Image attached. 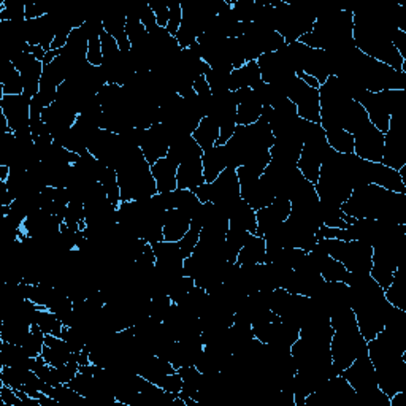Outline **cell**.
Wrapping results in <instances>:
<instances>
[{"label":"cell","mask_w":406,"mask_h":406,"mask_svg":"<svg viewBox=\"0 0 406 406\" xmlns=\"http://www.w3.org/2000/svg\"><path fill=\"white\" fill-rule=\"evenodd\" d=\"M342 209L354 219H376L406 226V194L390 192L376 185L354 189Z\"/></svg>","instance_id":"cell-1"},{"label":"cell","mask_w":406,"mask_h":406,"mask_svg":"<svg viewBox=\"0 0 406 406\" xmlns=\"http://www.w3.org/2000/svg\"><path fill=\"white\" fill-rule=\"evenodd\" d=\"M298 42L306 45L308 48L324 50L329 52L354 45V40H352V11L333 10L318 13L313 30L310 34L300 37Z\"/></svg>","instance_id":"cell-2"},{"label":"cell","mask_w":406,"mask_h":406,"mask_svg":"<svg viewBox=\"0 0 406 406\" xmlns=\"http://www.w3.org/2000/svg\"><path fill=\"white\" fill-rule=\"evenodd\" d=\"M121 189V202H132L153 197L157 194L151 166L146 162L141 148H130L116 168Z\"/></svg>","instance_id":"cell-3"},{"label":"cell","mask_w":406,"mask_h":406,"mask_svg":"<svg viewBox=\"0 0 406 406\" xmlns=\"http://www.w3.org/2000/svg\"><path fill=\"white\" fill-rule=\"evenodd\" d=\"M352 100L362 105L373 126L385 134L389 130L390 116L406 108V91H381V93L359 91Z\"/></svg>","instance_id":"cell-4"},{"label":"cell","mask_w":406,"mask_h":406,"mask_svg":"<svg viewBox=\"0 0 406 406\" xmlns=\"http://www.w3.org/2000/svg\"><path fill=\"white\" fill-rule=\"evenodd\" d=\"M303 132V148L300 153V159L297 162V168L305 178L316 185L319 180L320 166H323L324 156L329 149V143L325 139L324 129L320 124L305 121L302 122Z\"/></svg>","instance_id":"cell-5"},{"label":"cell","mask_w":406,"mask_h":406,"mask_svg":"<svg viewBox=\"0 0 406 406\" xmlns=\"http://www.w3.org/2000/svg\"><path fill=\"white\" fill-rule=\"evenodd\" d=\"M272 5L274 8L273 29L284 38L286 43L298 42L300 37L313 30L318 13L306 11L287 2H272Z\"/></svg>","instance_id":"cell-6"},{"label":"cell","mask_w":406,"mask_h":406,"mask_svg":"<svg viewBox=\"0 0 406 406\" xmlns=\"http://www.w3.org/2000/svg\"><path fill=\"white\" fill-rule=\"evenodd\" d=\"M237 175L240 182L241 199H243L254 211L268 207L274 200V195L272 194L270 189H268L260 180L262 173L243 166L237 168Z\"/></svg>","instance_id":"cell-7"},{"label":"cell","mask_w":406,"mask_h":406,"mask_svg":"<svg viewBox=\"0 0 406 406\" xmlns=\"http://www.w3.org/2000/svg\"><path fill=\"white\" fill-rule=\"evenodd\" d=\"M287 99L297 107L300 120L320 124V100L319 89L310 88L296 76L287 88Z\"/></svg>","instance_id":"cell-8"},{"label":"cell","mask_w":406,"mask_h":406,"mask_svg":"<svg viewBox=\"0 0 406 406\" xmlns=\"http://www.w3.org/2000/svg\"><path fill=\"white\" fill-rule=\"evenodd\" d=\"M340 376L344 378L346 381L349 383V385L357 392L359 397L373 394V392L379 389L375 366L371 364L369 352L357 357L348 369L340 373Z\"/></svg>","instance_id":"cell-9"},{"label":"cell","mask_w":406,"mask_h":406,"mask_svg":"<svg viewBox=\"0 0 406 406\" xmlns=\"http://www.w3.org/2000/svg\"><path fill=\"white\" fill-rule=\"evenodd\" d=\"M238 199H241V195L237 170L227 167L209 185V202L214 203L216 207H219L226 213L227 208L233 205Z\"/></svg>","instance_id":"cell-10"},{"label":"cell","mask_w":406,"mask_h":406,"mask_svg":"<svg viewBox=\"0 0 406 406\" xmlns=\"http://www.w3.org/2000/svg\"><path fill=\"white\" fill-rule=\"evenodd\" d=\"M354 137V154L360 159L370 162H381L384 151V134L371 122L360 127Z\"/></svg>","instance_id":"cell-11"},{"label":"cell","mask_w":406,"mask_h":406,"mask_svg":"<svg viewBox=\"0 0 406 406\" xmlns=\"http://www.w3.org/2000/svg\"><path fill=\"white\" fill-rule=\"evenodd\" d=\"M175 135L166 124H156V126L146 129L145 139L141 141V153L146 162L153 166L159 159H163L168 154V148L172 145Z\"/></svg>","instance_id":"cell-12"},{"label":"cell","mask_w":406,"mask_h":406,"mask_svg":"<svg viewBox=\"0 0 406 406\" xmlns=\"http://www.w3.org/2000/svg\"><path fill=\"white\" fill-rule=\"evenodd\" d=\"M254 337L265 344H277L283 348L291 346L300 338V330L283 320H274V323H264L253 325Z\"/></svg>","instance_id":"cell-13"},{"label":"cell","mask_w":406,"mask_h":406,"mask_svg":"<svg viewBox=\"0 0 406 406\" xmlns=\"http://www.w3.org/2000/svg\"><path fill=\"white\" fill-rule=\"evenodd\" d=\"M0 111L5 115L13 134L30 129V99L23 95H2Z\"/></svg>","instance_id":"cell-14"},{"label":"cell","mask_w":406,"mask_h":406,"mask_svg":"<svg viewBox=\"0 0 406 406\" xmlns=\"http://www.w3.org/2000/svg\"><path fill=\"white\" fill-rule=\"evenodd\" d=\"M13 65L21 74L23 84H24V95L28 99L38 94L40 91L42 75H43V62L37 61V59L29 54V52H23L18 57L13 59Z\"/></svg>","instance_id":"cell-15"},{"label":"cell","mask_w":406,"mask_h":406,"mask_svg":"<svg viewBox=\"0 0 406 406\" xmlns=\"http://www.w3.org/2000/svg\"><path fill=\"white\" fill-rule=\"evenodd\" d=\"M56 16L54 13H48L43 18L30 19L24 24V35L29 45H38L45 51L51 50V43L56 37Z\"/></svg>","instance_id":"cell-16"},{"label":"cell","mask_w":406,"mask_h":406,"mask_svg":"<svg viewBox=\"0 0 406 406\" xmlns=\"http://www.w3.org/2000/svg\"><path fill=\"white\" fill-rule=\"evenodd\" d=\"M373 248L360 240L346 241L340 262L349 273H370Z\"/></svg>","instance_id":"cell-17"},{"label":"cell","mask_w":406,"mask_h":406,"mask_svg":"<svg viewBox=\"0 0 406 406\" xmlns=\"http://www.w3.org/2000/svg\"><path fill=\"white\" fill-rule=\"evenodd\" d=\"M237 100V124L238 126H251L260 120L264 105L259 102L253 89L243 88L233 93Z\"/></svg>","instance_id":"cell-18"},{"label":"cell","mask_w":406,"mask_h":406,"mask_svg":"<svg viewBox=\"0 0 406 406\" xmlns=\"http://www.w3.org/2000/svg\"><path fill=\"white\" fill-rule=\"evenodd\" d=\"M203 154V153H202ZM202 154H195L189 157L187 161L181 162L176 172V189H187V191H195L199 186L205 182V175H203Z\"/></svg>","instance_id":"cell-19"},{"label":"cell","mask_w":406,"mask_h":406,"mask_svg":"<svg viewBox=\"0 0 406 406\" xmlns=\"http://www.w3.org/2000/svg\"><path fill=\"white\" fill-rule=\"evenodd\" d=\"M176 172H178V163H175L168 157L159 159L151 166V173L156 180L157 194L173 192L176 191Z\"/></svg>","instance_id":"cell-20"},{"label":"cell","mask_w":406,"mask_h":406,"mask_svg":"<svg viewBox=\"0 0 406 406\" xmlns=\"http://www.w3.org/2000/svg\"><path fill=\"white\" fill-rule=\"evenodd\" d=\"M371 185L388 189L390 192L406 194V186L398 170L383 166L381 162H373L371 166Z\"/></svg>","instance_id":"cell-21"},{"label":"cell","mask_w":406,"mask_h":406,"mask_svg":"<svg viewBox=\"0 0 406 406\" xmlns=\"http://www.w3.org/2000/svg\"><path fill=\"white\" fill-rule=\"evenodd\" d=\"M191 216L180 211V209H168L163 218V241H178L185 237L186 232L191 227Z\"/></svg>","instance_id":"cell-22"},{"label":"cell","mask_w":406,"mask_h":406,"mask_svg":"<svg viewBox=\"0 0 406 406\" xmlns=\"http://www.w3.org/2000/svg\"><path fill=\"white\" fill-rule=\"evenodd\" d=\"M262 81L260 69L257 65V61H250L246 62L243 67L235 69L231 76H228V88H231V93L235 91L243 89V88H255Z\"/></svg>","instance_id":"cell-23"},{"label":"cell","mask_w":406,"mask_h":406,"mask_svg":"<svg viewBox=\"0 0 406 406\" xmlns=\"http://www.w3.org/2000/svg\"><path fill=\"white\" fill-rule=\"evenodd\" d=\"M202 166H203V175H205V182L211 185V182L227 168L226 148L216 145L211 149H208V151H203Z\"/></svg>","instance_id":"cell-24"},{"label":"cell","mask_w":406,"mask_h":406,"mask_svg":"<svg viewBox=\"0 0 406 406\" xmlns=\"http://www.w3.org/2000/svg\"><path fill=\"white\" fill-rule=\"evenodd\" d=\"M103 30L115 38L121 51L127 52L132 50V43H130L126 32V13L103 15Z\"/></svg>","instance_id":"cell-25"},{"label":"cell","mask_w":406,"mask_h":406,"mask_svg":"<svg viewBox=\"0 0 406 406\" xmlns=\"http://www.w3.org/2000/svg\"><path fill=\"white\" fill-rule=\"evenodd\" d=\"M265 257V240L264 237H257V235H251L245 246L237 257L238 265H255L264 264Z\"/></svg>","instance_id":"cell-26"},{"label":"cell","mask_w":406,"mask_h":406,"mask_svg":"<svg viewBox=\"0 0 406 406\" xmlns=\"http://www.w3.org/2000/svg\"><path fill=\"white\" fill-rule=\"evenodd\" d=\"M192 139L200 146L202 151H208V149L216 146V143L219 140V126L211 117L205 116L199 122L197 129L192 132Z\"/></svg>","instance_id":"cell-27"},{"label":"cell","mask_w":406,"mask_h":406,"mask_svg":"<svg viewBox=\"0 0 406 406\" xmlns=\"http://www.w3.org/2000/svg\"><path fill=\"white\" fill-rule=\"evenodd\" d=\"M202 153L203 151L192 139V135H187V137H176V139L172 141V145H170L168 148L167 157L180 166L181 162L187 161L189 157H192L195 154H202Z\"/></svg>","instance_id":"cell-28"},{"label":"cell","mask_w":406,"mask_h":406,"mask_svg":"<svg viewBox=\"0 0 406 406\" xmlns=\"http://www.w3.org/2000/svg\"><path fill=\"white\" fill-rule=\"evenodd\" d=\"M0 91L2 95H23L24 84L21 74L16 70L13 62L6 61L2 69V76H0Z\"/></svg>","instance_id":"cell-29"},{"label":"cell","mask_w":406,"mask_h":406,"mask_svg":"<svg viewBox=\"0 0 406 406\" xmlns=\"http://www.w3.org/2000/svg\"><path fill=\"white\" fill-rule=\"evenodd\" d=\"M253 233L243 231V228L237 227H228V232L226 235V260L231 264H237V257L241 251V248L245 246L248 238Z\"/></svg>","instance_id":"cell-30"},{"label":"cell","mask_w":406,"mask_h":406,"mask_svg":"<svg viewBox=\"0 0 406 406\" xmlns=\"http://www.w3.org/2000/svg\"><path fill=\"white\" fill-rule=\"evenodd\" d=\"M325 132V139L329 146L332 149H335L340 154H352L354 153V137H352L349 132H346L344 129L338 127V129H330V130H324Z\"/></svg>","instance_id":"cell-31"},{"label":"cell","mask_w":406,"mask_h":406,"mask_svg":"<svg viewBox=\"0 0 406 406\" xmlns=\"http://www.w3.org/2000/svg\"><path fill=\"white\" fill-rule=\"evenodd\" d=\"M176 371L180 373V376L182 379V389L180 392V395L197 398L202 381V373L197 370V366L195 365L181 366V369H178Z\"/></svg>","instance_id":"cell-32"},{"label":"cell","mask_w":406,"mask_h":406,"mask_svg":"<svg viewBox=\"0 0 406 406\" xmlns=\"http://www.w3.org/2000/svg\"><path fill=\"white\" fill-rule=\"evenodd\" d=\"M34 324L40 327L45 335H54L61 337L64 330L62 320L59 319L54 313H51L47 308H38V311L35 313Z\"/></svg>","instance_id":"cell-33"},{"label":"cell","mask_w":406,"mask_h":406,"mask_svg":"<svg viewBox=\"0 0 406 406\" xmlns=\"http://www.w3.org/2000/svg\"><path fill=\"white\" fill-rule=\"evenodd\" d=\"M126 32H127L130 43H132V47H137V45L143 43L145 42V38L148 37L145 25H143L140 21L139 8L130 10L129 13H126Z\"/></svg>","instance_id":"cell-34"},{"label":"cell","mask_w":406,"mask_h":406,"mask_svg":"<svg viewBox=\"0 0 406 406\" xmlns=\"http://www.w3.org/2000/svg\"><path fill=\"white\" fill-rule=\"evenodd\" d=\"M100 182L105 187V192H107L108 202L111 203V205L120 207L121 205V189H120V182H117L116 170L107 167L105 173L102 175Z\"/></svg>","instance_id":"cell-35"},{"label":"cell","mask_w":406,"mask_h":406,"mask_svg":"<svg viewBox=\"0 0 406 406\" xmlns=\"http://www.w3.org/2000/svg\"><path fill=\"white\" fill-rule=\"evenodd\" d=\"M45 333L42 332L40 327L37 324H32L30 325V333L28 337H25L24 342L21 343L23 349L25 351V354L29 357H38L42 356V351H43V346H45Z\"/></svg>","instance_id":"cell-36"},{"label":"cell","mask_w":406,"mask_h":406,"mask_svg":"<svg viewBox=\"0 0 406 406\" xmlns=\"http://www.w3.org/2000/svg\"><path fill=\"white\" fill-rule=\"evenodd\" d=\"M255 218H257V232H255L257 237H264L265 233L273 231L274 227H278L281 222H284L279 219V216L273 211L270 205L257 209V211H255Z\"/></svg>","instance_id":"cell-37"},{"label":"cell","mask_w":406,"mask_h":406,"mask_svg":"<svg viewBox=\"0 0 406 406\" xmlns=\"http://www.w3.org/2000/svg\"><path fill=\"white\" fill-rule=\"evenodd\" d=\"M200 232H202V224L197 219H192L189 231L186 232L185 237H182L178 241L180 250H181L182 254H185V257H189V255H192L195 246H197L199 240H200Z\"/></svg>","instance_id":"cell-38"},{"label":"cell","mask_w":406,"mask_h":406,"mask_svg":"<svg viewBox=\"0 0 406 406\" xmlns=\"http://www.w3.org/2000/svg\"><path fill=\"white\" fill-rule=\"evenodd\" d=\"M228 76H231V74H226V71L213 70V69L208 70L205 78L209 84V89H211L213 95H222V94L231 93V88H228Z\"/></svg>","instance_id":"cell-39"},{"label":"cell","mask_w":406,"mask_h":406,"mask_svg":"<svg viewBox=\"0 0 406 406\" xmlns=\"http://www.w3.org/2000/svg\"><path fill=\"white\" fill-rule=\"evenodd\" d=\"M25 4L5 0L0 6V21H24Z\"/></svg>","instance_id":"cell-40"},{"label":"cell","mask_w":406,"mask_h":406,"mask_svg":"<svg viewBox=\"0 0 406 406\" xmlns=\"http://www.w3.org/2000/svg\"><path fill=\"white\" fill-rule=\"evenodd\" d=\"M172 305H173L172 298H170L167 294H163V296H156L149 300V316L154 318L156 320H159V323H163V319H166Z\"/></svg>","instance_id":"cell-41"},{"label":"cell","mask_w":406,"mask_h":406,"mask_svg":"<svg viewBox=\"0 0 406 406\" xmlns=\"http://www.w3.org/2000/svg\"><path fill=\"white\" fill-rule=\"evenodd\" d=\"M194 279L187 277H181L178 279H175L168 287V297L172 298L173 303H178L180 300L185 298L189 292L194 289Z\"/></svg>","instance_id":"cell-42"},{"label":"cell","mask_w":406,"mask_h":406,"mask_svg":"<svg viewBox=\"0 0 406 406\" xmlns=\"http://www.w3.org/2000/svg\"><path fill=\"white\" fill-rule=\"evenodd\" d=\"M168 10H170V16H168V24H167V32L170 35H176L181 28L182 23V8H181V2H168Z\"/></svg>","instance_id":"cell-43"},{"label":"cell","mask_w":406,"mask_h":406,"mask_svg":"<svg viewBox=\"0 0 406 406\" xmlns=\"http://www.w3.org/2000/svg\"><path fill=\"white\" fill-rule=\"evenodd\" d=\"M70 354L71 352L50 348V346H47V344L43 346V351H42L43 359L47 360V364H50L51 366H61L64 364H67Z\"/></svg>","instance_id":"cell-44"},{"label":"cell","mask_w":406,"mask_h":406,"mask_svg":"<svg viewBox=\"0 0 406 406\" xmlns=\"http://www.w3.org/2000/svg\"><path fill=\"white\" fill-rule=\"evenodd\" d=\"M88 62L94 67H100L103 62L100 37H91L88 40Z\"/></svg>","instance_id":"cell-45"},{"label":"cell","mask_w":406,"mask_h":406,"mask_svg":"<svg viewBox=\"0 0 406 406\" xmlns=\"http://www.w3.org/2000/svg\"><path fill=\"white\" fill-rule=\"evenodd\" d=\"M139 13H140V21H141L143 25H145V29H146L148 34H153L154 30L159 29V25H157L156 15L153 13L151 6H149L148 4L140 5L139 6Z\"/></svg>","instance_id":"cell-46"},{"label":"cell","mask_w":406,"mask_h":406,"mask_svg":"<svg viewBox=\"0 0 406 406\" xmlns=\"http://www.w3.org/2000/svg\"><path fill=\"white\" fill-rule=\"evenodd\" d=\"M148 5L151 6V10H153V13L156 15L157 25H159V28L167 29L168 16H170L168 4H167V2H159V0H156V2H148Z\"/></svg>","instance_id":"cell-47"},{"label":"cell","mask_w":406,"mask_h":406,"mask_svg":"<svg viewBox=\"0 0 406 406\" xmlns=\"http://www.w3.org/2000/svg\"><path fill=\"white\" fill-rule=\"evenodd\" d=\"M159 388H162L166 392H170V394L180 395V392L182 389V379L180 376V373L178 371L170 373V375L163 378V381L161 383Z\"/></svg>","instance_id":"cell-48"},{"label":"cell","mask_w":406,"mask_h":406,"mask_svg":"<svg viewBox=\"0 0 406 406\" xmlns=\"http://www.w3.org/2000/svg\"><path fill=\"white\" fill-rule=\"evenodd\" d=\"M100 47H102L103 57H113L121 51L120 47H117V42L105 30L100 34Z\"/></svg>","instance_id":"cell-49"},{"label":"cell","mask_w":406,"mask_h":406,"mask_svg":"<svg viewBox=\"0 0 406 406\" xmlns=\"http://www.w3.org/2000/svg\"><path fill=\"white\" fill-rule=\"evenodd\" d=\"M0 398H2L5 406H23L21 398L18 397L16 390L10 388V385L2 384V388H0Z\"/></svg>","instance_id":"cell-50"},{"label":"cell","mask_w":406,"mask_h":406,"mask_svg":"<svg viewBox=\"0 0 406 406\" xmlns=\"http://www.w3.org/2000/svg\"><path fill=\"white\" fill-rule=\"evenodd\" d=\"M194 91H195V94H197L199 97H202V99H205V97H211V89H209V84L207 81V78L205 76H199V78H195V81H194Z\"/></svg>","instance_id":"cell-51"},{"label":"cell","mask_w":406,"mask_h":406,"mask_svg":"<svg viewBox=\"0 0 406 406\" xmlns=\"http://www.w3.org/2000/svg\"><path fill=\"white\" fill-rule=\"evenodd\" d=\"M45 15H48V11L42 8V6H38L35 4H25V21L43 18Z\"/></svg>","instance_id":"cell-52"},{"label":"cell","mask_w":406,"mask_h":406,"mask_svg":"<svg viewBox=\"0 0 406 406\" xmlns=\"http://www.w3.org/2000/svg\"><path fill=\"white\" fill-rule=\"evenodd\" d=\"M194 194L197 195V199H199L202 203L209 202V185H208V182H203L202 186H199L197 189H195Z\"/></svg>","instance_id":"cell-53"},{"label":"cell","mask_w":406,"mask_h":406,"mask_svg":"<svg viewBox=\"0 0 406 406\" xmlns=\"http://www.w3.org/2000/svg\"><path fill=\"white\" fill-rule=\"evenodd\" d=\"M296 76L298 78V80H302L305 84H308V86H310V88H314V89H319V88H320V84L318 83L316 78L306 75L305 71H297Z\"/></svg>","instance_id":"cell-54"},{"label":"cell","mask_w":406,"mask_h":406,"mask_svg":"<svg viewBox=\"0 0 406 406\" xmlns=\"http://www.w3.org/2000/svg\"><path fill=\"white\" fill-rule=\"evenodd\" d=\"M28 52H29V54L34 56L37 61H42V62H43L45 56H47V51H45L42 47H38V45H29Z\"/></svg>","instance_id":"cell-55"},{"label":"cell","mask_w":406,"mask_h":406,"mask_svg":"<svg viewBox=\"0 0 406 406\" xmlns=\"http://www.w3.org/2000/svg\"><path fill=\"white\" fill-rule=\"evenodd\" d=\"M59 54H61V50H51V51H48L47 56H45V59H43V65L51 64L56 57H59Z\"/></svg>","instance_id":"cell-56"},{"label":"cell","mask_w":406,"mask_h":406,"mask_svg":"<svg viewBox=\"0 0 406 406\" xmlns=\"http://www.w3.org/2000/svg\"><path fill=\"white\" fill-rule=\"evenodd\" d=\"M11 168L8 166H0V181H6L10 176Z\"/></svg>","instance_id":"cell-57"}]
</instances>
